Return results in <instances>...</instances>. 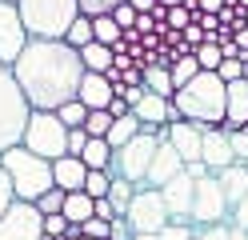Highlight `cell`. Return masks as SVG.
I'll return each instance as SVG.
<instances>
[{"label": "cell", "mask_w": 248, "mask_h": 240, "mask_svg": "<svg viewBox=\"0 0 248 240\" xmlns=\"http://www.w3.org/2000/svg\"><path fill=\"white\" fill-rule=\"evenodd\" d=\"M196 236V228H192V224H180V220H172V224H168V228L156 236V240H192Z\"/></svg>", "instance_id": "cell-39"}, {"label": "cell", "mask_w": 248, "mask_h": 240, "mask_svg": "<svg viewBox=\"0 0 248 240\" xmlns=\"http://www.w3.org/2000/svg\"><path fill=\"white\" fill-rule=\"evenodd\" d=\"M228 144H232V160H236V164H248V128L228 132Z\"/></svg>", "instance_id": "cell-37"}, {"label": "cell", "mask_w": 248, "mask_h": 240, "mask_svg": "<svg viewBox=\"0 0 248 240\" xmlns=\"http://www.w3.org/2000/svg\"><path fill=\"white\" fill-rule=\"evenodd\" d=\"M184 172V160L176 156V148L168 140H160L156 144V152H152V164H148V176H144V188H164L168 180H172V176H180Z\"/></svg>", "instance_id": "cell-13"}, {"label": "cell", "mask_w": 248, "mask_h": 240, "mask_svg": "<svg viewBox=\"0 0 248 240\" xmlns=\"http://www.w3.org/2000/svg\"><path fill=\"white\" fill-rule=\"evenodd\" d=\"M108 128H112V116H108V108H104V112H88V120H84V136H88V140H104V136H108Z\"/></svg>", "instance_id": "cell-31"}, {"label": "cell", "mask_w": 248, "mask_h": 240, "mask_svg": "<svg viewBox=\"0 0 248 240\" xmlns=\"http://www.w3.org/2000/svg\"><path fill=\"white\" fill-rule=\"evenodd\" d=\"M228 240H248V232H240V228H232V232H228Z\"/></svg>", "instance_id": "cell-53"}, {"label": "cell", "mask_w": 248, "mask_h": 240, "mask_svg": "<svg viewBox=\"0 0 248 240\" xmlns=\"http://www.w3.org/2000/svg\"><path fill=\"white\" fill-rule=\"evenodd\" d=\"M128 112H132V108L124 104L120 96H112V100H108V116H112V120H116V116H128Z\"/></svg>", "instance_id": "cell-49"}, {"label": "cell", "mask_w": 248, "mask_h": 240, "mask_svg": "<svg viewBox=\"0 0 248 240\" xmlns=\"http://www.w3.org/2000/svg\"><path fill=\"white\" fill-rule=\"evenodd\" d=\"M44 236V216L36 212V204L12 200L8 212L0 216V240H40Z\"/></svg>", "instance_id": "cell-10"}, {"label": "cell", "mask_w": 248, "mask_h": 240, "mask_svg": "<svg viewBox=\"0 0 248 240\" xmlns=\"http://www.w3.org/2000/svg\"><path fill=\"white\" fill-rule=\"evenodd\" d=\"M116 4H124V0H76L80 16H88V20H96V16H108Z\"/></svg>", "instance_id": "cell-34"}, {"label": "cell", "mask_w": 248, "mask_h": 240, "mask_svg": "<svg viewBox=\"0 0 248 240\" xmlns=\"http://www.w3.org/2000/svg\"><path fill=\"white\" fill-rule=\"evenodd\" d=\"M84 176H88V168H84L76 156L52 160V188H60V192H80V188H84Z\"/></svg>", "instance_id": "cell-19"}, {"label": "cell", "mask_w": 248, "mask_h": 240, "mask_svg": "<svg viewBox=\"0 0 248 240\" xmlns=\"http://www.w3.org/2000/svg\"><path fill=\"white\" fill-rule=\"evenodd\" d=\"M4 4H16V0H4Z\"/></svg>", "instance_id": "cell-55"}, {"label": "cell", "mask_w": 248, "mask_h": 240, "mask_svg": "<svg viewBox=\"0 0 248 240\" xmlns=\"http://www.w3.org/2000/svg\"><path fill=\"white\" fill-rule=\"evenodd\" d=\"M20 148L52 164V160L68 156V128L56 120V112H28V124H24Z\"/></svg>", "instance_id": "cell-5"}, {"label": "cell", "mask_w": 248, "mask_h": 240, "mask_svg": "<svg viewBox=\"0 0 248 240\" xmlns=\"http://www.w3.org/2000/svg\"><path fill=\"white\" fill-rule=\"evenodd\" d=\"M128 4H132V12H136V16H148L152 8H156V0H128Z\"/></svg>", "instance_id": "cell-50"}, {"label": "cell", "mask_w": 248, "mask_h": 240, "mask_svg": "<svg viewBox=\"0 0 248 240\" xmlns=\"http://www.w3.org/2000/svg\"><path fill=\"white\" fill-rule=\"evenodd\" d=\"M76 100H80L88 112H104L108 100H112V84H108V76L84 72V76H80V88H76Z\"/></svg>", "instance_id": "cell-18"}, {"label": "cell", "mask_w": 248, "mask_h": 240, "mask_svg": "<svg viewBox=\"0 0 248 240\" xmlns=\"http://www.w3.org/2000/svg\"><path fill=\"white\" fill-rule=\"evenodd\" d=\"M192 20H196V16H192L188 8H184V4H180V8H168V12H164V28H172V32H184V28H188Z\"/></svg>", "instance_id": "cell-36"}, {"label": "cell", "mask_w": 248, "mask_h": 240, "mask_svg": "<svg viewBox=\"0 0 248 240\" xmlns=\"http://www.w3.org/2000/svg\"><path fill=\"white\" fill-rule=\"evenodd\" d=\"M56 120L64 124V128H84V120H88V108H84L80 100H68V104H60V108H56Z\"/></svg>", "instance_id": "cell-29"}, {"label": "cell", "mask_w": 248, "mask_h": 240, "mask_svg": "<svg viewBox=\"0 0 248 240\" xmlns=\"http://www.w3.org/2000/svg\"><path fill=\"white\" fill-rule=\"evenodd\" d=\"M132 240H156V236H132Z\"/></svg>", "instance_id": "cell-54"}, {"label": "cell", "mask_w": 248, "mask_h": 240, "mask_svg": "<svg viewBox=\"0 0 248 240\" xmlns=\"http://www.w3.org/2000/svg\"><path fill=\"white\" fill-rule=\"evenodd\" d=\"M24 44H28V32H24L20 16H16V4H4L0 0V64L12 68V60L24 52Z\"/></svg>", "instance_id": "cell-11"}, {"label": "cell", "mask_w": 248, "mask_h": 240, "mask_svg": "<svg viewBox=\"0 0 248 240\" xmlns=\"http://www.w3.org/2000/svg\"><path fill=\"white\" fill-rule=\"evenodd\" d=\"M232 228H240V232H248V192H244V200L236 204V208H232Z\"/></svg>", "instance_id": "cell-46"}, {"label": "cell", "mask_w": 248, "mask_h": 240, "mask_svg": "<svg viewBox=\"0 0 248 240\" xmlns=\"http://www.w3.org/2000/svg\"><path fill=\"white\" fill-rule=\"evenodd\" d=\"M156 4H160V8H180L184 0H156Z\"/></svg>", "instance_id": "cell-52"}, {"label": "cell", "mask_w": 248, "mask_h": 240, "mask_svg": "<svg viewBox=\"0 0 248 240\" xmlns=\"http://www.w3.org/2000/svg\"><path fill=\"white\" fill-rule=\"evenodd\" d=\"M224 220H228V200H224L220 184H216V176L196 180V188H192V208H188V224L208 228V224H224Z\"/></svg>", "instance_id": "cell-9"}, {"label": "cell", "mask_w": 248, "mask_h": 240, "mask_svg": "<svg viewBox=\"0 0 248 240\" xmlns=\"http://www.w3.org/2000/svg\"><path fill=\"white\" fill-rule=\"evenodd\" d=\"M232 44H236L240 56H244V52H248V28H236V32H232Z\"/></svg>", "instance_id": "cell-51"}, {"label": "cell", "mask_w": 248, "mask_h": 240, "mask_svg": "<svg viewBox=\"0 0 248 240\" xmlns=\"http://www.w3.org/2000/svg\"><path fill=\"white\" fill-rule=\"evenodd\" d=\"M196 72H200V68H196V56H180L172 68H168V76H172V88H184Z\"/></svg>", "instance_id": "cell-32"}, {"label": "cell", "mask_w": 248, "mask_h": 240, "mask_svg": "<svg viewBox=\"0 0 248 240\" xmlns=\"http://www.w3.org/2000/svg\"><path fill=\"white\" fill-rule=\"evenodd\" d=\"M132 136H140V120H136V112H128V116H116L104 140H108V148H124Z\"/></svg>", "instance_id": "cell-22"}, {"label": "cell", "mask_w": 248, "mask_h": 240, "mask_svg": "<svg viewBox=\"0 0 248 240\" xmlns=\"http://www.w3.org/2000/svg\"><path fill=\"white\" fill-rule=\"evenodd\" d=\"M64 196H68V192H60V188H48V192H44V196L36 200V212H40V216H56L60 208H64Z\"/></svg>", "instance_id": "cell-35"}, {"label": "cell", "mask_w": 248, "mask_h": 240, "mask_svg": "<svg viewBox=\"0 0 248 240\" xmlns=\"http://www.w3.org/2000/svg\"><path fill=\"white\" fill-rule=\"evenodd\" d=\"M224 92H228V84L216 72H196L184 88L172 92V108L180 120L196 124L200 132L204 128H220L224 124Z\"/></svg>", "instance_id": "cell-2"}, {"label": "cell", "mask_w": 248, "mask_h": 240, "mask_svg": "<svg viewBox=\"0 0 248 240\" xmlns=\"http://www.w3.org/2000/svg\"><path fill=\"white\" fill-rule=\"evenodd\" d=\"M80 164L88 172H108V164H112V148H108V140H88L84 152H80Z\"/></svg>", "instance_id": "cell-24"}, {"label": "cell", "mask_w": 248, "mask_h": 240, "mask_svg": "<svg viewBox=\"0 0 248 240\" xmlns=\"http://www.w3.org/2000/svg\"><path fill=\"white\" fill-rule=\"evenodd\" d=\"M164 140L176 148V156L184 160V168L200 160V128H196V124H188V120H176V124H168V136H164Z\"/></svg>", "instance_id": "cell-16"}, {"label": "cell", "mask_w": 248, "mask_h": 240, "mask_svg": "<svg viewBox=\"0 0 248 240\" xmlns=\"http://www.w3.org/2000/svg\"><path fill=\"white\" fill-rule=\"evenodd\" d=\"M64 228H68V220L64 216H44V236H52V240H64Z\"/></svg>", "instance_id": "cell-42"}, {"label": "cell", "mask_w": 248, "mask_h": 240, "mask_svg": "<svg viewBox=\"0 0 248 240\" xmlns=\"http://www.w3.org/2000/svg\"><path fill=\"white\" fill-rule=\"evenodd\" d=\"M28 100L16 88V76H12L8 64H0V156L8 148H16L20 136H24V124H28Z\"/></svg>", "instance_id": "cell-6"}, {"label": "cell", "mask_w": 248, "mask_h": 240, "mask_svg": "<svg viewBox=\"0 0 248 240\" xmlns=\"http://www.w3.org/2000/svg\"><path fill=\"white\" fill-rule=\"evenodd\" d=\"M0 168H4L8 184H12V200H20V204H36L52 188V164L32 156V152H24L20 144L0 156Z\"/></svg>", "instance_id": "cell-3"}, {"label": "cell", "mask_w": 248, "mask_h": 240, "mask_svg": "<svg viewBox=\"0 0 248 240\" xmlns=\"http://www.w3.org/2000/svg\"><path fill=\"white\" fill-rule=\"evenodd\" d=\"M124 220H128V228L136 236H160L168 224H172V216H168V208H164V196L156 188H136L132 204L124 208Z\"/></svg>", "instance_id": "cell-7"}, {"label": "cell", "mask_w": 248, "mask_h": 240, "mask_svg": "<svg viewBox=\"0 0 248 240\" xmlns=\"http://www.w3.org/2000/svg\"><path fill=\"white\" fill-rule=\"evenodd\" d=\"M244 24H248V12H244Z\"/></svg>", "instance_id": "cell-56"}, {"label": "cell", "mask_w": 248, "mask_h": 240, "mask_svg": "<svg viewBox=\"0 0 248 240\" xmlns=\"http://www.w3.org/2000/svg\"><path fill=\"white\" fill-rule=\"evenodd\" d=\"M132 192H136V188H132L128 180H120V176H112V184H108V196H104V200L116 208V216H124V208L132 204Z\"/></svg>", "instance_id": "cell-28"}, {"label": "cell", "mask_w": 248, "mask_h": 240, "mask_svg": "<svg viewBox=\"0 0 248 240\" xmlns=\"http://www.w3.org/2000/svg\"><path fill=\"white\" fill-rule=\"evenodd\" d=\"M108 184H112V176H108V172H88L80 192H84L88 200H104V196H108Z\"/></svg>", "instance_id": "cell-30"}, {"label": "cell", "mask_w": 248, "mask_h": 240, "mask_svg": "<svg viewBox=\"0 0 248 240\" xmlns=\"http://www.w3.org/2000/svg\"><path fill=\"white\" fill-rule=\"evenodd\" d=\"M152 152H156V140H152L148 132L132 136L124 148H112L108 176H120V180H128L132 188H144V176H148V164H152Z\"/></svg>", "instance_id": "cell-8"}, {"label": "cell", "mask_w": 248, "mask_h": 240, "mask_svg": "<svg viewBox=\"0 0 248 240\" xmlns=\"http://www.w3.org/2000/svg\"><path fill=\"white\" fill-rule=\"evenodd\" d=\"M136 232L128 228V220H124V216H116L112 224H108V240H132Z\"/></svg>", "instance_id": "cell-45"}, {"label": "cell", "mask_w": 248, "mask_h": 240, "mask_svg": "<svg viewBox=\"0 0 248 240\" xmlns=\"http://www.w3.org/2000/svg\"><path fill=\"white\" fill-rule=\"evenodd\" d=\"M60 216H64L68 224H84V220H92V200L84 196V192H68V196H64V208H60Z\"/></svg>", "instance_id": "cell-25"}, {"label": "cell", "mask_w": 248, "mask_h": 240, "mask_svg": "<svg viewBox=\"0 0 248 240\" xmlns=\"http://www.w3.org/2000/svg\"><path fill=\"white\" fill-rule=\"evenodd\" d=\"M84 144H88V136H84V128H68V156H76V160H80V152H84Z\"/></svg>", "instance_id": "cell-44"}, {"label": "cell", "mask_w": 248, "mask_h": 240, "mask_svg": "<svg viewBox=\"0 0 248 240\" xmlns=\"http://www.w3.org/2000/svg\"><path fill=\"white\" fill-rule=\"evenodd\" d=\"M192 56H196V68H200V72H216V68L224 64V56H220V48H216V44H200Z\"/></svg>", "instance_id": "cell-33"}, {"label": "cell", "mask_w": 248, "mask_h": 240, "mask_svg": "<svg viewBox=\"0 0 248 240\" xmlns=\"http://www.w3.org/2000/svg\"><path fill=\"white\" fill-rule=\"evenodd\" d=\"M8 204H12V184H8V176H4V168H0V216L8 212Z\"/></svg>", "instance_id": "cell-48"}, {"label": "cell", "mask_w": 248, "mask_h": 240, "mask_svg": "<svg viewBox=\"0 0 248 240\" xmlns=\"http://www.w3.org/2000/svg\"><path fill=\"white\" fill-rule=\"evenodd\" d=\"M12 76L32 112H56L60 104L76 100L84 64L64 40H28L24 52L12 60Z\"/></svg>", "instance_id": "cell-1"}, {"label": "cell", "mask_w": 248, "mask_h": 240, "mask_svg": "<svg viewBox=\"0 0 248 240\" xmlns=\"http://www.w3.org/2000/svg\"><path fill=\"white\" fill-rule=\"evenodd\" d=\"M140 88L144 92H152V96H164V100H172V76H168V68L164 64H152V68H144L140 72Z\"/></svg>", "instance_id": "cell-21"}, {"label": "cell", "mask_w": 248, "mask_h": 240, "mask_svg": "<svg viewBox=\"0 0 248 240\" xmlns=\"http://www.w3.org/2000/svg\"><path fill=\"white\" fill-rule=\"evenodd\" d=\"M136 120H140V128H164V124H176L180 116H176V108H172V100H164V96H152V92H144L140 100H136Z\"/></svg>", "instance_id": "cell-15"}, {"label": "cell", "mask_w": 248, "mask_h": 240, "mask_svg": "<svg viewBox=\"0 0 248 240\" xmlns=\"http://www.w3.org/2000/svg\"><path fill=\"white\" fill-rule=\"evenodd\" d=\"M192 188H196V180L188 172H180V176H172L164 188H160V196H164V208H168V216L172 220H180V224H188V208H192Z\"/></svg>", "instance_id": "cell-14"}, {"label": "cell", "mask_w": 248, "mask_h": 240, "mask_svg": "<svg viewBox=\"0 0 248 240\" xmlns=\"http://www.w3.org/2000/svg\"><path fill=\"white\" fill-rule=\"evenodd\" d=\"M216 76H220L224 84H236V80H244V64L240 60H224L220 68H216Z\"/></svg>", "instance_id": "cell-40"}, {"label": "cell", "mask_w": 248, "mask_h": 240, "mask_svg": "<svg viewBox=\"0 0 248 240\" xmlns=\"http://www.w3.org/2000/svg\"><path fill=\"white\" fill-rule=\"evenodd\" d=\"M124 36V32L116 28V20L112 16H96V20H92V40L96 44H104V48H116V40Z\"/></svg>", "instance_id": "cell-27"}, {"label": "cell", "mask_w": 248, "mask_h": 240, "mask_svg": "<svg viewBox=\"0 0 248 240\" xmlns=\"http://www.w3.org/2000/svg\"><path fill=\"white\" fill-rule=\"evenodd\" d=\"M232 224H208V228H196V240H228Z\"/></svg>", "instance_id": "cell-43"}, {"label": "cell", "mask_w": 248, "mask_h": 240, "mask_svg": "<svg viewBox=\"0 0 248 240\" xmlns=\"http://www.w3.org/2000/svg\"><path fill=\"white\" fill-rule=\"evenodd\" d=\"M216 184H220L224 200H228V212H232V208L244 200V192H248V172H244L240 164H232V168H224V172H216Z\"/></svg>", "instance_id": "cell-20"}, {"label": "cell", "mask_w": 248, "mask_h": 240, "mask_svg": "<svg viewBox=\"0 0 248 240\" xmlns=\"http://www.w3.org/2000/svg\"><path fill=\"white\" fill-rule=\"evenodd\" d=\"M192 240H196V236H192Z\"/></svg>", "instance_id": "cell-57"}, {"label": "cell", "mask_w": 248, "mask_h": 240, "mask_svg": "<svg viewBox=\"0 0 248 240\" xmlns=\"http://www.w3.org/2000/svg\"><path fill=\"white\" fill-rule=\"evenodd\" d=\"M200 164H204L212 176L236 164V160H232V144H228V132H224V128H204V132H200Z\"/></svg>", "instance_id": "cell-12"}, {"label": "cell", "mask_w": 248, "mask_h": 240, "mask_svg": "<svg viewBox=\"0 0 248 240\" xmlns=\"http://www.w3.org/2000/svg\"><path fill=\"white\" fill-rule=\"evenodd\" d=\"M112 48H104V44H96L92 40L88 48H80V64H84V72H96V76H104L108 68H112Z\"/></svg>", "instance_id": "cell-23"}, {"label": "cell", "mask_w": 248, "mask_h": 240, "mask_svg": "<svg viewBox=\"0 0 248 240\" xmlns=\"http://www.w3.org/2000/svg\"><path fill=\"white\" fill-rule=\"evenodd\" d=\"M16 16L28 40H64L80 8H76V0H16Z\"/></svg>", "instance_id": "cell-4"}, {"label": "cell", "mask_w": 248, "mask_h": 240, "mask_svg": "<svg viewBox=\"0 0 248 240\" xmlns=\"http://www.w3.org/2000/svg\"><path fill=\"white\" fill-rule=\"evenodd\" d=\"M64 44H68V48H76V52L92 44V20H88V16H76V20L68 24V32H64Z\"/></svg>", "instance_id": "cell-26"}, {"label": "cell", "mask_w": 248, "mask_h": 240, "mask_svg": "<svg viewBox=\"0 0 248 240\" xmlns=\"http://www.w3.org/2000/svg\"><path fill=\"white\" fill-rule=\"evenodd\" d=\"M108 16L116 20V28H120V32H132V24H136V12H132V4H128V0H124V4H116Z\"/></svg>", "instance_id": "cell-38"}, {"label": "cell", "mask_w": 248, "mask_h": 240, "mask_svg": "<svg viewBox=\"0 0 248 240\" xmlns=\"http://www.w3.org/2000/svg\"><path fill=\"white\" fill-rule=\"evenodd\" d=\"M80 236H84V240H108V224L92 216V220H84V224H80Z\"/></svg>", "instance_id": "cell-41"}, {"label": "cell", "mask_w": 248, "mask_h": 240, "mask_svg": "<svg viewBox=\"0 0 248 240\" xmlns=\"http://www.w3.org/2000/svg\"><path fill=\"white\" fill-rule=\"evenodd\" d=\"M224 132H236V128H248V80H236L224 92Z\"/></svg>", "instance_id": "cell-17"}, {"label": "cell", "mask_w": 248, "mask_h": 240, "mask_svg": "<svg viewBox=\"0 0 248 240\" xmlns=\"http://www.w3.org/2000/svg\"><path fill=\"white\" fill-rule=\"evenodd\" d=\"M92 216L104 220V224H112V220H116V208L108 204V200H92Z\"/></svg>", "instance_id": "cell-47"}]
</instances>
